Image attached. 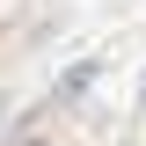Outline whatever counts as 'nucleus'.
I'll list each match as a JSON object with an SVG mask.
<instances>
[{
	"mask_svg": "<svg viewBox=\"0 0 146 146\" xmlns=\"http://www.w3.org/2000/svg\"><path fill=\"white\" fill-rule=\"evenodd\" d=\"M0 117H7V102H0Z\"/></svg>",
	"mask_w": 146,
	"mask_h": 146,
	"instance_id": "nucleus-1",
	"label": "nucleus"
}]
</instances>
